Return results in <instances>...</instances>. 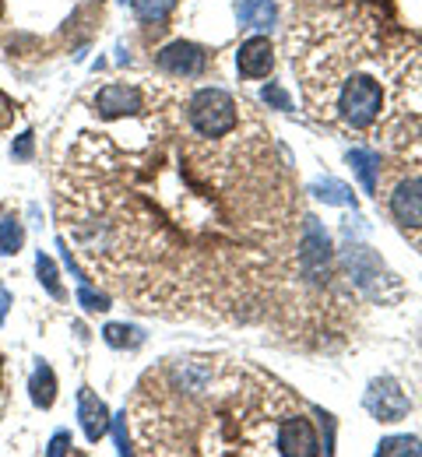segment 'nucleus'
Instances as JSON below:
<instances>
[{"label": "nucleus", "mask_w": 422, "mask_h": 457, "mask_svg": "<svg viewBox=\"0 0 422 457\" xmlns=\"http://www.w3.org/2000/svg\"><path fill=\"white\" fill-rule=\"evenodd\" d=\"M92 106L103 120H127V116L145 110V88H137V85H106L92 99Z\"/></svg>", "instance_id": "7"}, {"label": "nucleus", "mask_w": 422, "mask_h": 457, "mask_svg": "<svg viewBox=\"0 0 422 457\" xmlns=\"http://www.w3.org/2000/svg\"><path fill=\"white\" fill-rule=\"evenodd\" d=\"M78 303H81L88 313H103V310H110V295H106V292H92L88 286L78 288Z\"/></svg>", "instance_id": "19"}, {"label": "nucleus", "mask_w": 422, "mask_h": 457, "mask_svg": "<svg viewBox=\"0 0 422 457\" xmlns=\"http://www.w3.org/2000/svg\"><path fill=\"white\" fill-rule=\"evenodd\" d=\"M155 137L85 134L61 170V222L95 271L145 310L243 317L293 228L271 130H180L148 110Z\"/></svg>", "instance_id": "1"}, {"label": "nucleus", "mask_w": 422, "mask_h": 457, "mask_svg": "<svg viewBox=\"0 0 422 457\" xmlns=\"http://www.w3.org/2000/svg\"><path fill=\"white\" fill-rule=\"evenodd\" d=\"M208 50L204 46H197V43H170V46H162L159 54H155V67L162 71V74H170V78H183V81H190V78H201L204 71H208Z\"/></svg>", "instance_id": "6"}, {"label": "nucleus", "mask_w": 422, "mask_h": 457, "mask_svg": "<svg viewBox=\"0 0 422 457\" xmlns=\"http://www.w3.org/2000/svg\"><path fill=\"white\" fill-rule=\"evenodd\" d=\"M36 275H39L43 288H46L54 299H63V288H61V278H57V268H54V261H50L46 253H39V257H36Z\"/></svg>", "instance_id": "18"}, {"label": "nucleus", "mask_w": 422, "mask_h": 457, "mask_svg": "<svg viewBox=\"0 0 422 457\" xmlns=\"http://www.w3.org/2000/svg\"><path fill=\"white\" fill-rule=\"evenodd\" d=\"M130 4H134V14L145 25H162L177 11V0H130Z\"/></svg>", "instance_id": "14"}, {"label": "nucleus", "mask_w": 422, "mask_h": 457, "mask_svg": "<svg viewBox=\"0 0 422 457\" xmlns=\"http://www.w3.org/2000/svg\"><path fill=\"white\" fill-rule=\"evenodd\" d=\"M236 18L246 29H271L278 18V4L275 0H240L236 4Z\"/></svg>", "instance_id": "11"}, {"label": "nucleus", "mask_w": 422, "mask_h": 457, "mask_svg": "<svg viewBox=\"0 0 422 457\" xmlns=\"http://www.w3.org/2000/svg\"><path fill=\"white\" fill-rule=\"evenodd\" d=\"M103 338H106V345H113V348H137V345L145 342V331L141 328H130V324H106Z\"/></svg>", "instance_id": "16"}, {"label": "nucleus", "mask_w": 422, "mask_h": 457, "mask_svg": "<svg viewBox=\"0 0 422 457\" xmlns=\"http://www.w3.org/2000/svg\"><path fill=\"white\" fill-rule=\"evenodd\" d=\"M21 243H25V228H21V222L14 215H7L0 222V253H18Z\"/></svg>", "instance_id": "17"}, {"label": "nucleus", "mask_w": 422, "mask_h": 457, "mask_svg": "<svg viewBox=\"0 0 422 457\" xmlns=\"http://www.w3.org/2000/svg\"><path fill=\"white\" fill-rule=\"evenodd\" d=\"M376 454H384V457H405V454L419 457L422 454V440H419V436H387V440H380V444H376Z\"/></svg>", "instance_id": "15"}, {"label": "nucleus", "mask_w": 422, "mask_h": 457, "mask_svg": "<svg viewBox=\"0 0 422 457\" xmlns=\"http://www.w3.org/2000/svg\"><path fill=\"white\" fill-rule=\"evenodd\" d=\"M183 113L194 134L201 137H226L240 127L243 106L226 92V88H197L186 96Z\"/></svg>", "instance_id": "3"}, {"label": "nucleus", "mask_w": 422, "mask_h": 457, "mask_svg": "<svg viewBox=\"0 0 422 457\" xmlns=\"http://www.w3.org/2000/svg\"><path fill=\"white\" fill-rule=\"evenodd\" d=\"M113 422V436H117V451L120 454H130V440H127V411L117 415V419H110Z\"/></svg>", "instance_id": "21"}, {"label": "nucleus", "mask_w": 422, "mask_h": 457, "mask_svg": "<svg viewBox=\"0 0 422 457\" xmlns=\"http://www.w3.org/2000/svg\"><path fill=\"white\" fill-rule=\"evenodd\" d=\"M310 113L345 134H366L422 113V46L391 39L369 11H331L289 36Z\"/></svg>", "instance_id": "2"}, {"label": "nucleus", "mask_w": 422, "mask_h": 457, "mask_svg": "<svg viewBox=\"0 0 422 457\" xmlns=\"http://www.w3.org/2000/svg\"><path fill=\"white\" fill-rule=\"evenodd\" d=\"M67 451H70V433H57V436L50 440V451H46V454L61 457V454H67Z\"/></svg>", "instance_id": "23"}, {"label": "nucleus", "mask_w": 422, "mask_h": 457, "mask_svg": "<svg viewBox=\"0 0 422 457\" xmlns=\"http://www.w3.org/2000/svg\"><path fill=\"white\" fill-rule=\"evenodd\" d=\"M32 148H36V137H32V134L25 130V134H21V137H18L14 145H11V155L25 162V159H32Z\"/></svg>", "instance_id": "22"}, {"label": "nucleus", "mask_w": 422, "mask_h": 457, "mask_svg": "<svg viewBox=\"0 0 422 457\" xmlns=\"http://www.w3.org/2000/svg\"><path fill=\"white\" fill-rule=\"evenodd\" d=\"M387 212L405 232H422V141L409 148V170L387 190Z\"/></svg>", "instance_id": "4"}, {"label": "nucleus", "mask_w": 422, "mask_h": 457, "mask_svg": "<svg viewBox=\"0 0 422 457\" xmlns=\"http://www.w3.org/2000/svg\"><path fill=\"white\" fill-rule=\"evenodd\" d=\"M7 306H11V295H7V288H0V324L7 317Z\"/></svg>", "instance_id": "25"}, {"label": "nucleus", "mask_w": 422, "mask_h": 457, "mask_svg": "<svg viewBox=\"0 0 422 457\" xmlns=\"http://www.w3.org/2000/svg\"><path fill=\"white\" fill-rule=\"evenodd\" d=\"M324 204H342V208H356V194H352V187L349 183H342V179H320V183H313L310 187Z\"/></svg>", "instance_id": "13"}, {"label": "nucleus", "mask_w": 422, "mask_h": 457, "mask_svg": "<svg viewBox=\"0 0 422 457\" xmlns=\"http://www.w3.org/2000/svg\"><path fill=\"white\" fill-rule=\"evenodd\" d=\"M264 103H268L271 110H293V99H289V92H285L278 81H271V85L264 88Z\"/></svg>", "instance_id": "20"}, {"label": "nucleus", "mask_w": 422, "mask_h": 457, "mask_svg": "<svg viewBox=\"0 0 422 457\" xmlns=\"http://www.w3.org/2000/svg\"><path fill=\"white\" fill-rule=\"evenodd\" d=\"M29 395H32V404H36V408H50L54 398H57V377H54V370H50L46 362L36 366V373H32V380H29Z\"/></svg>", "instance_id": "12"}, {"label": "nucleus", "mask_w": 422, "mask_h": 457, "mask_svg": "<svg viewBox=\"0 0 422 457\" xmlns=\"http://www.w3.org/2000/svg\"><path fill=\"white\" fill-rule=\"evenodd\" d=\"M349 166H352V172L362 179V190L366 194H376L380 190V152L376 148H352L349 152Z\"/></svg>", "instance_id": "10"}, {"label": "nucleus", "mask_w": 422, "mask_h": 457, "mask_svg": "<svg viewBox=\"0 0 422 457\" xmlns=\"http://www.w3.org/2000/svg\"><path fill=\"white\" fill-rule=\"evenodd\" d=\"M11 120H14V103L0 92V130H7V127H11Z\"/></svg>", "instance_id": "24"}, {"label": "nucleus", "mask_w": 422, "mask_h": 457, "mask_svg": "<svg viewBox=\"0 0 422 457\" xmlns=\"http://www.w3.org/2000/svg\"><path fill=\"white\" fill-rule=\"evenodd\" d=\"M0 14H4V0H0Z\"/></svg>", "instance_id": "26"}, {"label": "nucleus", "mask_w": 422, "mask_h": 457, "mask_svg": "<svg viewBox=\"0 0 422 457\" xmlns=\"http://www.w3.org/2000/svg\"><path fill=\"white\" fill-rule=\"evenodd\" d=\"M236 71L246 81H261L275 71V46L268 43V36H253L240 43V54H236Z\"/></svg>", "instance_id": "8"}, {"label": "nucleus", "mask_w": 422, "mask_h": 457, "mask_svg": "<svg viewBox=\"0 0 422 457\" xmlns=\"http://www.w3.org/2000/svg\"><path fill=\"white\" fill-rule=\"evenodd\" d=\"M78 419H81V429H85L88 444H99L106 436V429H110V408L88 387L78 391Z\"/></svg>", "instance_id": "9"}, {"label": "nucleus", "mask_w": 422, "mask_h": 457, "mask_svg": "<svg viewBox=\"0 0 422 457\" xmlns=\"http://www.w3.org/2000/svg\"><path fill=\"white\" fill-rule=\"evenodd\" d=\"M366 411L376 419V422H401L405 415H409V408H412V401L409 395L401 391V384L394 380V377H380V380H373L369 384V391H366Z\"/></svg>", "instance_id": "5"}]
</instances>
